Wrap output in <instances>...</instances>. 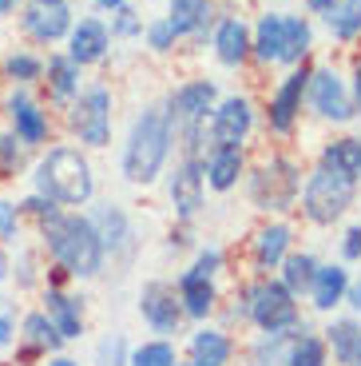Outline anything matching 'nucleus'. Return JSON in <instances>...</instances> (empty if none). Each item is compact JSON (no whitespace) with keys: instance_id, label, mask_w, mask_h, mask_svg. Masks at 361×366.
Instances as JSON below:
<instances>
[{"instance_id":"obj_1","label":"nucleus","mask_w":361,"mask_h":366,"mask_svg":"<svg viewBox=\"0 0 361 366\" xmlns=\"http://www.w3.org/2000/svg\"><path fill=\"white\" fill-rule=\"evenodd\" d=\"M40 235H44V247L52 251L56 267H63L68 274L76 279H91V274H100L103 267V243L91 227V219L83 215H48L40 219Z\"/></svg>"},{"instance_id":"obj_2","label":"nucleus","mask_w":361,"mask_h":366,"mask_svg":"<svg viewBox=\"0 0 361 366\" xmlns=\"http://www.w3.org/2000/svg\"><path fill=\"white\" fill-rule=\"evenodd\" d=\"M36 192L52 203H63V207H80L96 195L91 164L76 147H52L36 164Z\"/></svg>"},{"instance_id":"obj_3","label":"nucleus","mask_w":361,"mask_h":366,"mask_svg":"<svg viewBox=\"0 0 361 366\" xmlns=\"http://www.w3.org/2000/svg\"><path fill=\"white\" fill-rule=\"evenodd\" d=\"M167 152H171V119H167V112L147 108L143 116L136 119L131 136H127L123 175L131 183H151L155 175H159Z\"/></svg>"},{"instance_id":"obj_4","label":"nucleus","mask_w":361,"mask_h":366,"mask_svg":"<svg viewBox=\"0 0 361 366\" xmlns=\"http://www.w3.org/2000/svg\"><path fill=\"white\" fill-rule=\"evenodd\" d=\"M353 195H357V183H353L350 175H337V172H330V167H317V172L306 179L302 203H306V215L314 223H334L353 207Z\"/></svg>"},{"instance_id":"obj_5","label":"nucleus","mask_w":361,"mask_h":366,"mask_svg":"<svg viewBox=\"0 0 361 366\" xmlns=\"http://www.w3.org/2000/svg\"><path fill=\"white\" fill-rule=\"evenodd\" d=\"M246 315L254 319V327L266 330V335H282L298 322V302L278 279H266V283H254L246 295Z\"/></svg>"},{"instance_id":"obj_6","label":"nucleus","mask_w":361,"mask_h":366,"mask_svg":"<svg viewBox=\"0 0 361 366\" xmlns=\"http://www.w3.org/2000/svg\"><path fill=\"white\" fill-rule=\"evenodd\" d=\"M72 132L88 147H103L111 139V96L108 88H88L72 104Z\"/></svg>"},{"instance_id":"obj_7","label":"nucleus","mask_w":361,"mask_h":366,"mask_svg":"<svg viewBox=\"0 0 361 366\" xmlns=\"http://www.w3.org/2000/svg\"><path fill=\"white\" fill-rule=\"evenodd\" d=\"M298 187H302L298 167L290 164V159H270V164L254 175L250 195H254V203L266 207V211H286L290 203H294V195H298Z\"/></svg>"},{"instance_id":"obj_8","label":"nucleus","mask_w":361,"mask_h":366,"mask_svg":"<svg viewBox=\"0 0 361 366\" xmlns=\"http://www.w3.org/2000/svg\"><path fill=\"white\" fill-rule=\"evenodd\" d=\"M310 104L322 119H334V124H345L353 116V100L345 96V84L337 80V72L322 68V72H310Z\"/></svg>"},{"instance_id":"obj_9","label":"nucleus","mask_w":361,"mask_h":366,"mask_svg":"<svg viewBox=\"0 0 361 366\" xmlns=\"http://www.w3.org/2000/svg\"><path fill=\"white\" fill-rule=\"evenodd\" d=\"M254 124V112L246 100H238V96H230V100L218 104V112L210 116V128H207V139L215 147H238L246 139V132H250Z\"/></svg>"},{"instance_id":"obj_10","label":"nucleus","mask_w":361,"mask_h":366,"mask_svg":"<svg viewBox=\"0 0 361 366\" xmlns=\"http://www.w3.org/2000/svg\"><path fill=\"white\" fill-rule=\"evenodd\" d=\"M139 315H143L159 335H175V330H179V319H183L175 287L171 283H147L143 291H139Z\"/></svg>"},{"instance_id":"obj_11","label":"nucleus","mask_w":361,"mask_h":366,"mask_svg":"<svg viewBox=\"0 0 361 366\" xmlns=\"http://www.w3.org/2000/svg\"><path fill=\"white\" fill-rule=\"evenodd\" d=\"M171 207L179 219H195L203 207V164L187 159L179 172L171 175Z\"/></svg>"},{"instance_id":"obj_12","label":"nucleus","mask_w":361,"mask_h":366,"mask_svg":"<svg viewBox=\"0 0 361 366\" xmlns=\"http://www.w3.org/2000/svg\"><path fill=\"white\" fill-rule=\"evenodd\" d=\"M306 84H310V68H298V72L286 76L282 88L274 92V100H270V128L274 132L294 128V119H298V112H302V92H306Z\"/></svg>"},{"instance_id":"obj_13","label":"nucleus","mask_w":361,"mask_h":366,"mask_svg":"<svg viewBox=\"0 0 361 366\" xmlns=\"http://www.w3.org/2000/svg\"><path fill=\"white\" fill-rule=\"evenodd\" d=\"M44 315H48V322L56 327V335H60L63 342L80 339V335H83V302L72 299V295H63L60 287H48Z\"/></svg>"},{"instance_id":"obj_14","label":"nucleus","mask_w":361,"mask_h":366,"mask_svg":"<svg viewBox=\"0 0 361 366\" xmlns=\"http://www.w3.org/2000/svg\"><path fill=\"white\" fill-rule=\"evenodd\" d=\"M9 116H12V136H16L20 144L32 147V144H44L48 139V116L28 100V92H12Z\"/></svg>"},{"instance_id":"obj_15","label":"nucleus","mask_w":361,"mask_h":366,"mask_svg":"<svg viewBox=\"0 0 361 366\" xmlns=\"http://www.w3.org/2000/svg\"><path fill=\"white\" fill-rule=\"evenodd\" d=\"M215 96H218V92H215V84H210V80H190V84H183V88L171 96V116H167V119L199 124V119H207Z\"/></svg>"},{"instance_id":"obj_16","label":"nucleus","mask_w":361,"mask_h":366,"mask_svg":"<svg viewBox=\"0 0 361 366\" xmlns=\"http://www.w3.org/2000/svg\"><path fill=\"white\" fill-rule=\"evenodd\" d=\"M175 295H179V307L183 315H190V319H207L210 311H215V302H218V291L210 279H203V274L187 271L179 279V287H175Z\"/></svg>"},{"instance_id":"obj_17","label":"nucleus","mask_w":361,"mask_h":366,"mask_svg":"<svg viewBox=\"0 0 361 366\" xmlns=\"http://www.w3.org/2000/svg\"><path fill=\"white\" fill-rule=\"evenodd\" d=\"M103 52H108V28H103L100 20H80V24L72 28L68 60L80 68V64H96V60H103Z\"/></svg>"},{"instance_id":"obj_18","label":"nucleus","mask_w":361,"mask_h":366,"mask_svg":"<svg viewBox=\"0 0 361 366\" xmlns=\"http://www.w3.org/2000/svg\"><path fill=\"white\" fill-rule=\"evenodd\" d=\"M24 28L36 40L52 44V40H60L63 32L72 28V12H68V4H36V9L24 16Z\"/></svg>"},{"instance_id":"obj_19","label":"nucleus","mask_w":361,"mask_h":366,"mask_svg":"<svg viewBox=\"0 0 361 366\" xmlns=\"http://www.w3.org/2000/svg\"><path fill=\"white\" fill-rule=\"evenodd\" d=\"M230 362V339L215 327L190 335V366H226Z\"/></svg>"},{"instance_id":"obj_20","label":"nucleus","mask_w":361,"mask_h":366,"mask_svg":"<svg viewBox=\"0 0 361 366\" xmlns=\"http://www.w3.org/2000/svg\"><path fill=\"white\" fill-rule=\"evenodd\" d=\"M238 175H243V152H238V147H215L207 167H203V179H207L215 192H230L238 183Z\"/></svg>"},{"instance_id":"obj_21","label":"nucleus","mask_w":361,"mask_h":366,"mask_svg":"<svg viewBox=\"0 0 361 366\" xmlns=\"http://www.w3.org/2000/svg\"><path fill=\"white\" fill-rule=\"evenodd\" d=\"M215 52H218V60H223L226 68H235V64H243V60H246V52H250V32H246V24L238 16H230V20L218 24Z\"/></svg>"},{"instance_id":"obj_22","label":"nucleus","mask_w":361,"mask_h":366,"mask_svg":"<svg viewBox=\"0 0 361 366\" xmlns=\"http://www.w3.org/2000/svg\"><path fill=\"white\" fill-rule=\"evenodd\" d=\"M345 291H350V271L345 267H317L314 287H310L317 311H334L337 302L345 299Z\"/></svg>"},{"instance_id":"obj_23","label":"nucleus","mask_w":361,"mask_h":366,"mask_svg":"<svg viewBox=\"0 0 361 366\" xmlns=\"http://www.w3.org/2000/svg\"><path fill=\"white\" fill-rule=\"evenodd\" d=\"M91 227H96V235H100L103 251H119L131 239V227H127V215L119 207H111V203H100V207L91 211Z\"/></svg>"},{"instance_id":"obj_24","label":"nucleus","mask_w":361,"mask_h":366,"mask_svg":"<svg viewBox=\"0 0 361 366\" xmlns=\"http://www.w3.org/2000/svg\"><path fill=\"white\" fill-rule=\"evenodd\" d=\"M207 20H210V0H171L167 24L175 28V36L199 32V28H207Z\"/></svg>"},{"instance_id":"obj_25","label":"nucleus","mask_w":361,"mask_h":366,"mask_svg":"<svg viewBox=\"0 0 361 366\" xmlns=\"http://www.w3.org/2000/svg\"><path fill=\"white\" fill-rule=\"evenodd\" d=\"M286 251H290V227H286V223H270V227L258 231L254 259H258L262 271H266V267H278L282 259H286Z\"/></svg>"},{"instance_id":"obj_26","label":"nucleus","mask_w":361,"mask_h":366,"mask_svg":"<svg viewBox=\"0 0 361 366\" xmlns=\"http://www.w3.org/2000/svg\"><path fill=\"white\" fill-rule=\"evenodd\" d=\"M314 274H317V259L306 255V251H302V255H286V259H282V287H286L294 299L314 287Z\"/></svg>"},{"instance_id":"obj_27","label":"nucleus","mask_w":361,"mask_h":366,"mask_svg":"<svg viewBox=\"0 0 361 366\" xmlns=\"http://www.w3.org/2000/svg\"><path fill=\"white\" fill-rule=\"evenodd\" d=\"M282 20H286V16H278V12H266V16L258 20V32H254V44L250 48H254L258 60H266V64L282 56Z\"/></svg>"},{"instance_id":"obj_28","label":"nucleus","mask_w":361,"mask_h":366,"mask_svg":"<svg viewBox=\"0 0 361 366\" xmlns=\"http://www.w3.org/2000/svg\"><path fill=\"white\" fill-rule=\"evenodd\" d=\"M310 52V24L302 16H286L282 20V64H298Z\"/></svg>"},{"instance_id":"obj_29","label":"nucleus","mask_w":361,"mask_h":366,"mask_svg":"<svg viewBox=\"0 0 361 366\" xmlns=\"http://www.w3.org/2000/svg\"><path fill=\"white\" fill-rule=\"evenodd\" d=\"M357 159H361V139H337L322 152V167L350 175V179H357Z\"/></svg>"},{"instance_id":"obj_30","label":"nucleus","mask_w":361,"mask_h":366,"mask_svg":"<svg viewBox=\"0 0 361 366\" xmlns=\"http://www.w3.org/2000/svg\"><path fill=\"white\" fill-rule=\"evenodd\" d=\"M325 24L337 40H353L361 32V0H337L334 9L325 12Z\"/></svg>"},{"instance_id":"obj_31","label":"nucleus","mask_w":361,"mask_h":366,"mask_svg":"<svg viewBox=\"0 0 361 366\" xmlns=\"http://www.w3.org/2000/svg\"><path fill=\"white\" fill-rule=\"evenodd\" d=\"M24 342H28V350H60V335H56V327L48 322V315L44 311H32V315H24Z\"/></svg>"},{"instance_id":"obj_32","label":"nucleus","mask_w":361,"mask_h":366,"mask_svg":"<svg viewBox=\"0 0 361 366\" xmlns=\"http://www.w3.org/2000/svg\"><path fill=\"white\" fill-rule=\"evenodd\" d=\"M325 342L334 347V358H337V362L350 366L353 350H357V342H361V327H357L353 319H337L334 327L325 330Z\"/></svg>"},{"instance_id":"obj_33","label":"nucleus","mask_w":361,"mask_h":366,"mask_svg":"<svg viewBox=\"0 0 361 366\" xmlns=\"http://www.w3.org/2000/svg\"><path fill=\"white\" fill-rule=\"evenodd\" d=\"M282 366H325V342L314 339V335H302V339L290 342Z\"/></svg>"},{"instance_id":"obj_34","label":"nucleus","mask_w":361,"mask_h":366,"mask_svg":"<svg viewBox=\"0 0 361 366\" xmlns=\"http://www.w3.org/2000/svg\"><path fill=\"white\" fill-rule=\"evenodd\" d=\"M48 76H52L56 96H72V92L80 88V72H76V64L68 56H52V60H48Z\"/></svg>"},{"instance_id":"obj_35","label":"nucleus","mask_w":361,"mask_h":366,"mask_svg":"<svg viewBox=\"0 0 361 366\" xmlns=\"http://www.w3.org/2000/svg\"><path fill=\"white\" fill-rule=\"evenodd\" d=\"M175 347L171 342H143V347L131 350V362L127 366H175Z\"/></svg>"},{"instance_id":"obj_36","label":"nucleus","mask_w":361,"mask_h":366,"mask_svg":"<svg viewBox=\"0 0 361 366\" xmlns=\"http://www.w3.org/2000/svg\"><path fill=\"white\" fill-rule=\"evenodd\" d=\"M96 366H127V339L123 335H108L96 347Z\"/></svg>"},{"instance_id":"obj_37","label":"nucleus","mask_w":361,"mask_h":366,"mask_svg":"<svg viewBox=\"0 0 361 366\" xmlns=\"http://www.w3.org/2000/svg\"><path fill=\"white\" fill-rule=\"evenodd\" d=\"M4 72L12 76V80H20V84H28V80H40V72H44V64H40L36 56H9L4 60Z\"/></svg>"},{"instance_id":"obj_38","label":"nucleus","mask_w":361,"mask_h":366,"mask_svg":"<svg viewBox=\"0 0 361 366\" xmlns=\"http://www.w3.org/2000/svg\"><path fill=\"white\" fill-rule=\"evenodd\" d=\"M16 231H20V211H16V203L0 199V239H4V243H12V239H16Z\"/></svg>"},{"instance_id":"obj_39","label":"nucleus","mask_w":361,"mask_h":366,"mask_svg":"<svg viewBox=\"0 0 361 366\" xmlns=\"http://www.w3.org/2000/svg\"><path fill=\"white\" fill-rule=\"evenodd\" d=\"M20 164V147H16V136H0V179L12 175Z\"/></svg>"},{"instance_id":"obj_40","label":"nucleus","mask_w":361,"mask_h":366,"mask_svg":"<svg viewBox=\"0 0 361 366\" xmlns=\"http://www.w3.org/2000/svg\"><path fill=\"white\" fill-rule=\"evenodd\" d=\"M16 339V307L9 299H0V350Z\"/></svg>"},{"instance_id":"obj_41","label":"nucleus","mask_w":361,"mask_h":366,"mask_svg":"<svg viewBox=\"0 0 361 366\" xmlns=\"http://www.w3.org/2000/svg\"><path fill=\"white\" fill-rule=\"evenodd\" d=\"M218 267H223V251H218V247H207V251H199V259H195V267H190V271L203 274V279H215Z\"/></svg>"},{"instance_id":"obj_42","label":"nucleus","mask_w":361,"mask_h":366,"mask_svg":"<svg viewBox=\"0 0 361 366\" xmlns=\"http://www.w3.org/2000/svg\"><path fill=\"white\" fill-rule=\"evenodd\" d=\"M147 40H151L155 52H167V48H171V40H175V28L167 24V20H155V24L147 28Z\"/></svg>"},{"instance_id":"obj_43","label":"nucleus","mask_w":361,"mask_h":366,"mask_svg":"<svg viewBox=\"0 0 361 366\" xmlns=\"http://www.w3.org/2000/svg\"><path fill=\"white\" fill-rule=\"evenodd\" d=\"M139 28H143V24H139V16L127 9V4H123V9H116V36H136Z\"/></svg>"},{"instance_id":"obj_44","label":"nucleus","mask_w":361,"mask_h":366,"mask_svg":"<svg viewBox=\"0 0 361 366\" xmlns=\"http://www.w3.org/2000/svg\"><path fill=\"white\" fill-rule=\"evenodd\" d=\"M20 207L32 211L36 219H48V215H56V203H52V199H44V195H32V199H24Z\"/></svg>"},{"instance_id":"obj_45","label":"nucleus","mask_w":361,"mask_h":366,"mask_svg":"<svg viewBox=\"0 0 361 366\" xmlns=\"http://www.w3.org/2000/svg\"><path fill=\"white\" fill-rule=\"evenodd\" d=\"M342 255H345V259H361V227H350V231H345Z\"/></svg>"},{"instance_id":"obj_46","label":"nucleus","mask_w":361,"mask_h":366,"mask_svg":"<svg viewBox=\"0 0 361 366\" xmlns=\"http://www.w3.org/2000/svg\"><path fill=\"white\" fill-rule=\"evenodd\" d=\"M32 279H36V274H32V259H20V287H32Z\"/></svg>"},{"instance_id":"obj_47","label":"nucleus","mask_w":361,"mask_h":366,"mask_svg":"<svg viewBox=\"0 0 361 366\" xmlns=\"http://www.w3.org/2000/svg\"><path fill=\"white\" fill-rule=\"evenodd\" d=\"M345 299H350V307H353V311H361V283H350Z\"/></svg>"},{"instance_id":"obj_48","label":"nucleus","mask_w":361,"mask_h":366,"mask_svg":"<svg viewBox=\"0 0 361 366\" xmlns=\"http://www.w3.org/2000/svg\"><path fill=\"white\" fill-rule=\"evenodd\" d=\"M9 274H12V263H9V255H4V247H0V283H4Z\"/></svg>"},{"instance_id":"obj_49","label":"nucleus","mask_w":361,"mask_h":366,"mask_svg":"<svg viewBox=\"0 0 361 366\" xmlns=\"http://www.w3.org/2000/svg\"><path fill=\"white\" fill-rule=\"evenodd\" d=\"M306 4H310V9H314V12H330V9H334V4H337V0H306Z\"/></svg>"},{"instance_id":"obj_50","label":"nucleus","mask_w":361,"mask_h":366,"mask_svg":"<svg viewBox=\"0 0 361 366\" xmlns=\"http://www.w3.org/2000/svg\"><path fill=\"white\" fill-rule=\"evenodd\" d=\"M353 100H357V108H361V64L353 68Z\"/></svg>"},{"instance_id":"obj_51","label":"nucleus","mask_w":361,"mask_h":366,"mask_svg":"<svg viewBox=\"0 0 361 366\" xmlns=\"http://www.w3.org/2000/svg\"><path fill=\"white\" fill-rule=\"evenodd\" d=\"M48 366H80V362H72V358H63V355H60V358H52Z\"/></svg>"},{"instance_id":"obj_52","label":"nucleus","mask_w":361,"mask_h":366,"mask_svg":"<svg viewBox=\"0 0 361 366\" xmlns=\"http://www.w3.org/2000/svg\"><path fill=\"white\" fill-rule=\"evenodd\" d=\"M100 4H103V9H123L127 0H100Z\"/></svg>"},{"instance_id":"obj_53","label":"nucleus","mask_w":361,"mask_h":366,"mask_svg":"<svg viewBox=\"0 0 361 366\" xmlns=\"http://www.w3.org/2000/svg\"><path fill=\"white\" fill-rule=\"evenodd\" d=\"M16 9V0H0V12H12Z\"/></svg>"},{"instance_id":"obj_54","label":"nucleus","mask_w":361,"mask_h":366,"mask_svg":"<svg viewBox=\"0 0 361 366\" xmlns=\"http://www.w3.org/2000/svg\"><path fill=\"white\" fill-rule=\"evenodd\" d=\"M350 366H361V342H357V350H353V358H350Z\"/></svg>"},{"instance_id":"obj_55","label":"nucleus","mask_w":361,"mask_h":366,"mask_svg":"<svg viewBox=\"0 0 361 366\" xmlns=\"http://www.w3.org/2000/svg\"><path fill=\"white\" fill-rule=\"evenodd\" d=\"M36 4H63V0H36Z\"/></svg>"},{"instance_id":"obj_56","label":"nucleus","mask_w":361,"mask_h":366,"mask_svg":"<svg viewBox=\"0 0 361 366\" xmlns=\"http://www.w3.org/2000/svg\"><path fill=\"white\" fill-rule=\"evenodd\" d=\"M357 175H361V159H357Z\"/></svg>"},{"instance_id":"obj_57","label":"nucleus","mask_w":361,"mask_h":366,"mask_svg":"<svg viewBox=\"0 0 361 366\" xmlns=\"http://www.w3.org/2000/svg\"><path fill=\"white\" fill-rule=\"evenodd\" d=\"M175 366H179V362H175Z\"/></svg>"}]
</instances>
